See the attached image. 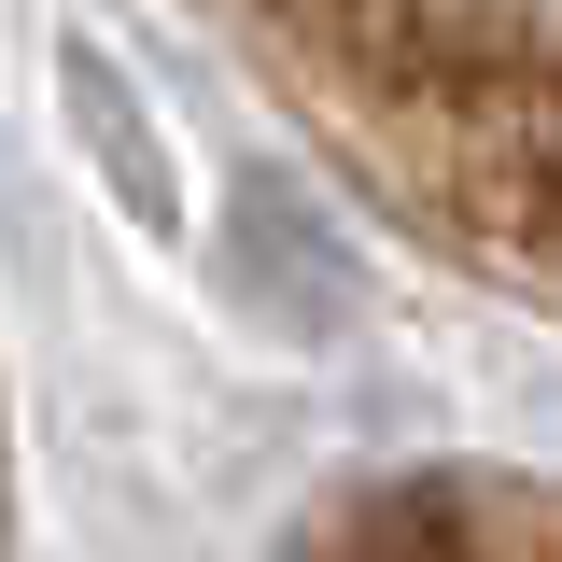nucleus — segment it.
Here are the masks:
<instances>
[{
	"mask_svg": "<svg viewBox=\"0 0 562 562\" xmlns=\"http://www.w3.org/2000/svg\"><path fill=\"white\" fill-rule=\"evenodd\" d=\"M310 562H562L549 479H408L310 535Z\"/></svg>",
	"mask_w": 562,
	"mask_h": 562,
	"instance_id": "nucleus-2",
	"label": "nucleus"
},
{
	"mask_svg": "<svg viewBox=\"0 0 562 562\" xmlns=\"http://www.w3.org/2000/svg\"><path fill=\"white\" fill-rule=\"evenodd\" d=\"M366 198L562 310V0H225Z\"/></svg>",
	"mask_w": 562,
	"mask_h": 562,
	"instance_id": "nucleus-1",
	"label": "nucleus"
}]
</instances>
